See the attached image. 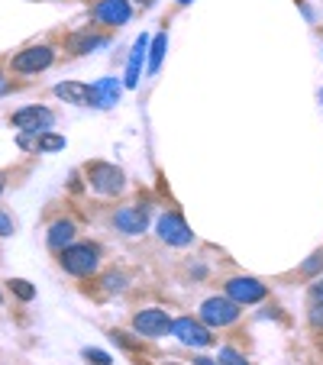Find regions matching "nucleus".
Returning a JSON list of instances; mask_svg holds the SVG:
<instances>
[{
	"mask_svg": "<svg viewBox=\"0 0 323 365\" xmlns=\"http://www.w3.org/2000/svg\"><path fill=\"white\" fill-rule=\"evenodd\" d=\"M58 262H62V269L68 275L91 278L97 272V265H101V249L94 242H71V246H65L58 252Z\"/></svg>",
	"mask_w": 323,
	"mask_h": 365,
	"instance_id": "1",
	"label": "nucleus"
},
{
	"mask_svg": "<svg viewBox=\"0 0 323 365\" xmlns=\"http://www.w3.org/2000/svg\"><path fill=\"white\" fill-rule=\"evenodd\" d=\"M88 185L94 187L97 194H107V197H113V194H120L126 187V175L120 172L117 165H111V162H88Z\"/></svg>",
	"mask_w": 323,
	"mask_h": 365,
	"instance_id": "2",
	"label": "nucleus"
},
{
	"mask_svg": "<svg viewBox=\"0 0 323 365\" xmlns=\"http://www.w3.org/2000/svg\"><path fill=\"white\" fill-rule=\"evenodd\" d=\"M52 62H56V48L52 46H29L10 58V68H14L16 75H39V71H46Z\"/></svg>",
	"mask_w": 323,
	"mask_h": 365,
	"instance_id": "3",
	"label": "nucleus"
},
{
	"mask_svg": "<svg viewBox=\"0 0 323 365\" xmlns=\"http://www.w3.org/2000/svg\"><path fill=\"white\" fill-rule=\"evenodd\" d=\"M240 304L230 301V297H207L200 304V324L207 327H230L240 320Z\"/></svg>",
	"mask_w": 323,
	"mask_h": 365,
	"instance_id": "4",
	"label": "nucleus"
},
{
	"mask_svg": "<svg viewBox=\"0 0 323 365\" xmlns=\"http://www.w3.org/2000/svg\"><path fill=\"white\" fill-rule=\"evenodd\" d=\"M172 336L178 339L181 346H191V349H207L213 343V333L207 330V324L194 317H178L172 320Z\"/></svg>",
	"mask_w": 323,
	"mask_h": 365,
	"instance_id": "5",
	"label": "nucleus"
},
{
	"mask_svg": "<svg viewBox=\"0 0 323 365\" xmlns=\"http://www.w3.org/2000/svg\"><path fill=\"white\" fill-rule=\"evenodd\" d=\"M10 123H14L20 133H46L56 126V113L48 110V107L33 103V107H20V110L10 117Z\"/></svg>",
	"mask_w": 323,
	"mask_h": 365,
	"instance_id": "6",
	"label": "nucleus"
},
{
	"mask_svg": "<svg viewBox=\"0 0 323 365\" xmlns=\"http://www.w3.org/2000/svg\"><path fill=\"white\" fill-rule=\"evenodd\" d=\"M133 330L145 339H158V336H165V333L172 330V317H168L162 307H145L133 317Z\"/></svg>",
	"mask_w": 323,
	"mask_h": 365,
	"instance_id": "7",
	"label": "nucleus"
},
{
	"mask_svg": "<svg viewBox=\"0 0 323 365\" xmlns=\"http://www.w3.org/2000/svg\"><path fill=\"white\" fill-rule=\"evenodd\" d=\"M155 230H158V240L168 242V246H191L194 242L191 227L185 223V217L181 214H162Z\"/></svg>",
	"mask_w": 323,
	"mask_h": 365,
	"instance_id": "8",
	"label": "nucleus"
},
{
	"mask_svg": "<svg viewBox=\"0 0 323 365\" xmlns=\"http://www.w3.org/2000/svg\"><path fill=\"white\" fill-rule=\"evenodd\" d=\"M268 288L259 282V278H249V275H240V278H230L227 282V297L230 301H236L242 307V304H259L265 301Z\"/></svg>",
	"mask_w": 323,
	"mask_h": 365,
	"instance_id": "9",
	"label": "nucleus"
},
{
	"mask_svg": "<svg viewBox=\"0 0 323 365\" xmlns=\"http://www.w3.org/2000/svg\"><path fill=\"white\" fill-rule=\"evenodd\" d=\"M113 227H117L120 233H126V236L145 233V227H149V207L133 204V207H123V210H117V217H113Z\"/></svg>",
	"mask_w": 323,
	"mask_h": 365,
	"instance_id": "10",
	"label": "nucleus"
},
{
	"mask_svg": "<svg viewBox=\"0 0 323 365\" xmlns=\"http://www.w3.org/2000/svg\"><path fill=\"white\" fill-rule=\"evenodd\" d=\"M94 16L103 26H123L133 16V7H130V0H101L94 7Z\"/></svg>",
	"mask_w": 323,
	"mask_h": 365,
	"instance_id": "11",
	"label": "nucleus"
},
{
	"mask_svg": "<svg viewBox=\"0 0 323 365\" xmlns=\"http://www.w3.org/2000/svg\"><path fill=\"white\" fill-rule=\"evenodd\" d=\"M120 101V81L117 78H101L97 84H91V97L88 107H101V110H111Z\"/></svg>",
	"mask_w": 323,
	"mask_h": 365,
	"instance_id": "12",
	"label": "nucleus"
},
{
	"mask_svg": "<svg viewBox=\"0 0 323 365\" xmlns=\"http://www.w3.org/2000/svg\"><path fill=\"white\" fill-rule=\"evenodd\" d=\"M75 233H78V227L71 220H56L52 227H48V233H46V246L52 249V252H62L65 246L75 242Z\"/></svg>",
	"mask_w": 323,
	"mask_h": 365,
	"instance_id": "13",
	"label": "nucleus"
},
{
	"mask_svg": "<svg viewBox=\"0 0 323 365\" xmlns=\"http://www.w3.org/2000/svg\"><path fill=\"white\" fill-rule=\"evenodd\" d=\"M145 52H149V36H139L133 42V52H130V65H126V88H136L139 84V71H143V62H145Z\"/></svg>",
	"mask_w": 323,
	"mask_h": 365,
	"instance_id": "14",
	"label": "nucleus"
},
{
	"mask_svg": "<svg viewBox=\"0 0 323 365\" xmlns=\"http://www.w3.org/2000/svg\"><path fill=\"white\" fill-rule=\"evenodd\" d=\"M56 97L65 103H75V107H88V97H91V84L84 81H62L56 84Z\"/></svg>",
	"mask_w": 323,
	"mask_h": 365,
	"instance_id": "15",
	"label": "nucleus"
},
{
	"mask_svg": "<svg viewBox=\"0 0 323 365\" xmlns=\"http://www.w3.org/2000/svg\"><path fill=\"white\" fill-rule=\"evenodd\" d=\"M107 46V36H97V33H75L68 39V48L75 52V56H88V52H94V48H103Z\"/></svg>",
	"mask_w": 323,
	"mask_h": 365,
	"instance_id": "16",
	"label": "nucleus"
},
{
	"mask_svg": "<svg viewBox=\"0 0 323 365\" xmlns=\"http://www.w3.org/2000/svg\"><path fill=\"white\" fill-rule=\"evenodd\" d=\"M165 52H168V33L152 36V39H149V52H145V62H149L152 75L162 68V58H165Z\"/></svg>",
	"mask_w": 323,
	"mask_h": 365,
	"instance_id": "17",
	"label": "nucleus"
},
{
	"mask_svg": "<svg viewBox=\"0 0 323 365\" xmlns=\"http://www.w3.org/2000/svg\"><path fill=\"white\" fill-rule=\"evenodd\" d=\"M65 149V136H58V133L46 130L36 136V152H62Z\"/></svg>",
	"mask_w": 323,
	"mask_h": 365,
	"instance_id": "18",
	"label": "nucleus"
},
{
	"mask_svg": "<svg viewBox=\"0 0 323 365\" xmlns=\"http://www.w3.org/2000/svg\"><path fill=\"white\" fill-rule=\"evenodd\" d=\"M10 291H14V297H20V301H33V297H36V288H33V284H29L26 282V278H10Z\"/></svg>",
	"mask_w": 323,
	"mask_h": 365,
	"instance_id": "19",
	"label": "nucleus"
},
{
	"mask_svg": "<svg viewBox=\"0 0 323 365\" xmlns=\"http://www.w3.org/2000/svg\"><path fill=\"white\" fill-rule=\"evenodd\" d=\"M217 362H220V365H249L246 356H242V352H236L233 346H223V349H220V359H217Z\"/></svg>",
	"mask_w": 323,
	"mask_h": 365,
	"instance_id": "20",
	"label": "nucleus"
},
{
	"mask_svg": "<svg viewBox=\"0 0 323 365\" xmlns=\"http://www.w3.org/2000/svg\"><path fill=\"white\" fill-rule=\"evenodd\" d=\"M81 356L88 359V362H94V365H113V359L107 356V352H103V349H91V346H88V349H84Z\"/></svg>",
	"mask_w": 323,
	"mask_h": 365,
	"instance_id": "21",
	"label": "nucleus"
},
{
	"mask_svg": "<svg viewBox=\"0 0 323 365\" xmlns=\"http://www.w3.org/2000/svg\"><path fill=\"white\" fill-rule=\"evenodd\" d=\"M16 233V220L7 214V210H0V240H7V236Z\"/></svg>",
	"mask_w": 323,
	"mask_h": 365,
	"instance_id": "22",
	"label": "nucleus"
},
{
	"mask_svg": "<svg viewBox=\"0 0 323 365\" xmlns=\"http://www.w3.org/2000/svg\"><path fill=\"white\" fill-rule=\"evenodd\" d=\"M320 269H323V252H314V255H310V259H307V262L301 265V272H304V275H317V272H320Z\"/></svg>",
	"mask_w": 323,
	"mask_h": 365,
	"instance_id": "23",
	"label": "nucleus"
},
{
	"mask_svg": "<svg viewBox=\"0 0 323 365\" xmlns=\"http://www.w3.org/2000/svg\"><path fill=\"white\" fill-rule=\"evenodd\" d=\"M310 324L323 330V301H310Z\"/></svg>",
	"mask_w": 323,
	"mask_h": 365,
	"instance_id": "24",
	"label": "nucleus"
},
{
	"mask_svg": "<svg viewBox=\"0 0 323 365\" xmlns=\"http://www.w3.org/2000/svg\"><path fill=\"white\" fill-rule=\"evenodd\" d=\"M103 284H107V291H123L126 288V275H120V272H113V275L103 278Z\"/></svg>",
	"mask_w": 323,
	"mask_h": 365,
	"instance_id": "25",
	"label": "nucleus"
},
{
	"mask_svg": "<svg viewBox=\"0 0 323 365\" xmlns=\"http://www.w3.org/2000/svg\"><path fill=\"white\" fill-rule=\"evenodd\" d=\"M36 136H39V133H20V136H16V145L26 152H36Z\"/></svg>",
	"mask_w": 323,
	"mask_h": 365,
	"instance_id": "26",
	"label": "nucleus"
},
{
	"mask_svg": "<svg viewBox=\"0 0 323 365\" xmlns=\"http://www.w3.org/2000/svg\"><path fill=\"white\" fill-rule=\"evenodd\" d=\"M310 301H323V278L314 284V288H310Z\"/></svg>",
	"mask_w": 323,
	"mask_h": 365,
	"instance_id": "27",
	"label": "nucleus"
},
{
	"mask_svg": "<svg viewBox=\"0 0 323 365\" xmlns=\"http://www.w3.org/2000/svg\"><path fill=\"white\" fill-rule=\"evenodd\" d=\"M194 365H217V362H213V359H207V356H198V359H194Z\"/></svg>",
	"mask_w": 323,
	"mask_h": 365,
	"instance_id": "28",
	"label": "nucleus"
},
{
	"mask_svg": "<svg viewBox=\"0 0 323 365\" xmlns=\"http://www.w3.org/2000/svg\"><path fill=\"white\" fill-rule=\"evenodd\" d=\"M4 191H7V175H0V197H4Z\"/></svg>",
	"mask_w": 323,
	"mask_h": 365,
	"instance_id": "29",
	"label": "nucleus"
},
{
	"mask_svg": "<svg viewBox=\"0 0 323 365\" xmlns=\"http://www.w3.org/2000/svg\"><path fill=\"white\" fill-rule=\"evenodd\" d=\"M7 91V78H4V71H0V94Z\"/></svg>",
	"mask_w": 323,
	"mask_h": 365,
	"instance_id": "30",
	"label": "nucleus"
},
{
	"mask_svg": "<svg viewBox=\"0 0 323 365\" xmlns=\"http://www.w3.org/2000/svg\"><path fill=\"white\" fill-rule=\"evenodd\" d=\"M139 4H143V7H149V4H155V0H139Z\"/></svg>",
	"mask_w": 323,
	"mask_h": 365,
	"instance_id": "31",
	"label": "nucleus"
},
{
	"mask_svg": "<svg viewBox=\"0 0 323 365\" xmlns=\"http://www.w3.org/2000/svg\"><path fill=\"white\" fill-rule=\"evenodd\" d=\"M178 4H181V7H188V4H191V0H178Z\"/></svg>",
	"mask_w": 323,
	"mask_h": 365,
	"instance_id": "32",
	"label": "nucleus"
},
{
	"mask_svg": "<svg viewBox=\"0 0 323 365\" xmlns=\"http://www.w3.org/2000/svg\"><path fill=\"white\" fill-rule=\"evenodd\" d=\"M165 365H181V362H165Z\"/></svg>",
	"mask_w": 323,
	"mask_h": 365,
	"instance_id": "33",
	"label": "nucleus"
},
{
	"mask_svg": "<svg viewBox=\"0 0 323 365\" xmlns=\"http://www.w3.org/2000/svg\"><path fill=\"white\" fill-rule=\"evenodd\" d=\"M0 304H4V294H0Z\"/></svg>",
	"mask_w": 323,
	"mask_h": 365,
	"instance_id": "34",
	"label": "nucleus"
},
{
	"mask_svg": "<svg viewBox=\"0 0 323 365\" xmlns=\"http://www.w3.org/2000/svg\"><path fill=\"white\" fill-rule=\"evenodd\" d=\"M320 101H323V91H320Z\"/></svg>",
	"mask_w": 323,
	"mask_h": 365,
	"instance_id": "35",
	"label": "nucleus"
}]
</instances>
